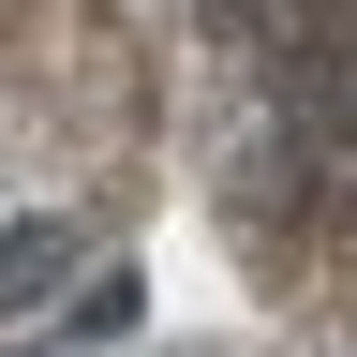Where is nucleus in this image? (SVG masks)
I'll list each match as a JSON object with an SVG mask.
<instances>
[{"label": "nucleus", "instance_id": "1", "mask_svg": "<svg viewBox=\"0 0 357 357\" xmlns=\"http://www.w3.org/2000/svg\"><path fill=\"white\" fill-rule=\"evenodd\" d=\"M75 119H119V105L60 60L45 0H0V238H15V223H89V194H60V178H89ZM89 238H105V223H89Z\"/></svg>", "mask_w": 357, "mask_h": 357}, {"label": "nucleus", "instance_id": "2", "mask_svg": "<svg viewBox=\"0 0 357 357\" xmlns=\"http://www.w3.org/2000/svg\"><path fill=\"white\" fill-rule=\"evenodd\" d=\"M194 30H208V45H253V30H268V0H194Z\"/></svg>", "mask_w": 357, "mask_h": 357}]
</instances>
